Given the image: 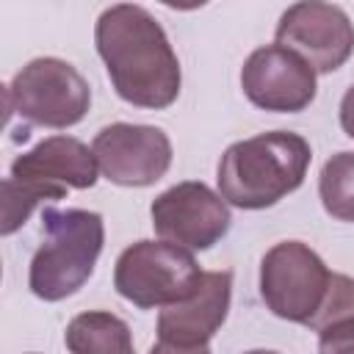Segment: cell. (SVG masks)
I'll use <instances>...</instances> for the list:
<instances>
[{
  "mask_svg": "<svg viewBox=\"0 0 354 354\" xmlns=\"http://www.w3.org/2000/svg\"><path fill=\"white\" fill-rule=\"evenodd\" d=\"M97 53L116 94L136 105L160 111L180 94V61L160 22L141 6L116 3L105 8L94 28Z\"/></svg>",
  "mask_w": 354,
  "mask_h": 354,
  "instance_id": "1",
  "label": "cell"
},
{
  "mask_svg": "<svg viewBox=\"0 0 354 354\" xmlns=\"http://www.w3.org/2000/svg\"><path fill=\"white\" fill-rule=\"evenodd\" d=\"M313 152L304 136L271 130L224 149L218 160V194L241 210H263L293 194L310 169Z\"/></svg>",
  "mask_w": 354,
  "mask_h": 354,
  "instance_id": "2",
  "label": "cell"
},
{
  "mask_svg": "<svg viewBox=\"0 0 354 354\" xmlns=\"http://www.w3.org/2000/svg\"><path fill=\"white\" fill-rule=\"evenodd\" d=\"M41 232L44 241L30 260L28 285L33 296L61 301L80 290L94 274L105 241L102 216L80 207H44Z\"/></svg>",
  "mask_w": 354,
  "mask_h": 354,
  "instance_id": "3",
  "label": "cell"
},
{
  "mask_svg": "<svg viewBox=\"0 0 354 354\" xmlns=\"http://www.w3.org/2000/svg\"><path fill=\"white\" fill-rule=\"evenodd\" d=\"M91 105V88L83 75L61 58H33L6 86V111L19 119L64 130L77 124Z\"/></svg>",
  "mask_w": 354,
  "mask_h": 354,
  "instance_id": "4",
  "label": "cell"
},
{
  "mask_svg": "<svg viewBox=\"0 0 354 354\" xmlns=\"http://www.w3.org/2000/svg\"><path fill=\"white\" fill-rule=\"evenodd\" d=\"M202 274L194 254L183 246L169 241H136L116 260L113 288L136 307L152 310L188 299Z\"/></svg>",
  "mask_w": 354,
  "mask_h": 354,
  "instance_id": "5",
  "label": "cell"
},
{
  "mask_svg": "<svg viewBox=\"0 0 354 354\" xmlns=\"http://www.w3.org/2000/svg\"><path fill=\"white\" fill-rule=\"evenodd\" d=\"M332 271L301 241L274 243L260 263V296L266 307L293 324H310L329 290Z\"/></svg>",
  "mask_w": 354,
  "mask_h": 354,
  "instance_id": "6",
  "label": "cell"
},
{
  "mask_svg": "<svg viewBox=\"0 0 354 354\" xmlns=\"http://www.w3.org/2000/svg\"><path fill=\"white\" fill-rule=\"evenodd\" d=\"M274 39L279 47L304 58L315 72L340 69L354 53V22L332 3H293L277 22Z\"/></svg>",
  "mask_w": 354,
  "mask_h": 354,
  "instance_id": "7",
  "label": "cell"
},
{
  "mask_svg": "<svg viewBox=\"0 0 354 354\" xmlns=\"http://www.w3.org/2000/svg\"><path fill=\"white\" fill-rule=\"evenodd\" d=\"M149 216L155 232L163 241L199 252L218 243L232 221L221 194L194 180L177 183L158 194L149 207Z\"/></svg>",
  "mask_w": 354,
  "mask_h": 354,
  "instance_id": "8",
  "label": "cell"
},
{
  "mask_svg": "<svg viewBox=\"0 0 354 354\" xmlns=\"http://www.w3.org/2000/svg\"><path fill=\"white\" fill-rule=\"evenodd\" d=\"M91 152L102 177L124 188L152 185L171 166V141L152 124L113 122L94 136Z\"/></svg>",
  "mask_w": 354,
  "mask_h": 354,
  "instance_id": "9",
  "label": "cell"
},
{
  "mask_svg": "<svg viewBox=\"0 0 354 354\" xmlns=\"http://www.w3.org/2000/svg\"><path fill=\"white\" fill-rule=\"evenodd\" d=\"M241 88L246 100L263 111L299 113L315 100V69L296 53L266 44L257 47L241 69Z\"/></svg>",
  "mask_w": 354,
  "mask_h": 354,
  "instance_id": "10",
  "label": "cell"
},
{
  "mask_svg": "<svg viewBox=\"0 0 354 354\" xmlns=\"http://www.w3.org/2000/svg\"><path fill=\"white\" fill-rule=\"evenodd\" d=\"M232 296V274L230 271H205L196 290L160 310L158 315V337L177 346H207V340L218 332L227 318Z\"/></svg>",
  "mask_w": 354,
  "mask_h": 354,
  "instance_id": "11",
  "label": "cell"
},
{
  "mask_svg": "<svg viewBox=\"0 0 354 354\" xmlns=\"http://www.w3.org/2000/svg\"><path fill=\"white\" fill-rule=\"evenodd\" d=\"M97 171L100 166H97L94 152L72 136H50L39 141L33 149L17 155L11 163L14 180L58 185L66 191L91 188L97 183Z\"/></svg>",
  "mask_w": 354,
  "mask_h": 354,
  "instance_id": "12",
  "label": "cell"
},
{
  "mask_svg": "<svg viewBox=\"0 0 354 354\" xmlns=\"http://www.w3.org/2000/svg\"><path fill=\"white\" fill-rule=\"evenodd\" d=\"M64 343L72 354H136L130 326L108 310L75 315L64 332Z\"/></svg>",
  "mask_w": 354,
  "mask_h": 354,
  "instance_id": "13",
  "label": "cell"
},
{
  "mask_svg": "<svg viewBox=\"0 0 354 354\" xmlns=\"http://www.w3.org/2000/svg\"><path fill=\"white\" fill-rule=\"evenodd\" d=\"M318 196L332 218L354 221V152H337L324 163Z\"/></svg>",
  "mask_w": 354,
  "mask_h": 354,
  "instance_id": "14",
  "label": "cell"
},
{
  "mask_svg": "<svg viewBox=\"0 0 354 354\" xmlns=\"http://www.w3.org/2000/svg\"><path fill=\"white\" fill-rule=\"evenodd\" d=\"M64 196H66V188L6 177L3 180V224H0V232L11 235L14 230H19L28 221V216L33 213L36 205H41L44 199H64Z\"/></svg>",
  "mask_w": 354,
  "mask_h": 354,
  "instance_id": "15",
  "label": "cell"
},
{
  "mask_svg": "<svg viewBox=\"0 0 354 354\" xmlns=\"http://www.w3.org/2000/svg\"><path fill=\"white\" fill-rule=\"evenodd\" d=\"M346 318H354V279L346 274H332L324 304L318 307V313L313 315V321L307 326L313 332H321L324 326L346 321Z\"/></svg>",
  "mask_w": 354,
  "mask_h": 354,
  "instance_id": "16",
  "label": "cell"
},
{
  "mask_svg": "<svg viewBox=\"0 0 354 354\" xmlns=\"http://www.w3.org/2000/svg\"><path fill=\"white\" fill-rule=\"evenodd\" d=\"M318 354H354V318L324 326L318 332Z\"/></svg>",
  "mask_w": 354,
  "mask_h": 354,
  "instance_id": "17",
  "label": "cell"
},
{
  "mask_svg": "<svg viewBox=\"0 0 354 354\" xmlns=\"http://www.w3.org/2000/svg\"><path fill=\"white\" fill-rule=\"evenodd\" d=\"M340 127L348 138H354V86H348V91L340 100Z\"/></svg>",
  "mask_w": 354,
  "mask_h": 354,
  "instance_id": "18",
  "label": "cell"
},
{
  "mask_svg": "<svg viewBox=\"0 0 354 354\" xmlns=\"http://www.w3.org/2000/svg\"><path fill=\"white\" fill-rule=\"evenodd\" d=\"M149 354H210V348L207 346H177V343L160 340L149 348Z\"/></svg>",
  "mask_w": 354,
  "mask_h": 354,
  "instance_id": "19",
  "label": "cell"
},
{
  "mask_svg": "<svg viewBox=\"0 0 354 354\" xmlns=\"http://www.w3.org/2000/svg\"><path fill=\"white\" fill-rule=\"evenodd\" d=\"M246 354H277V351H266V348H254V351H246Z\"/></svg>",
  "mask_w": 354,
  "mask_h": 354,
  "instance_id": "20",
  "label": "cell"
}]
</instances>
